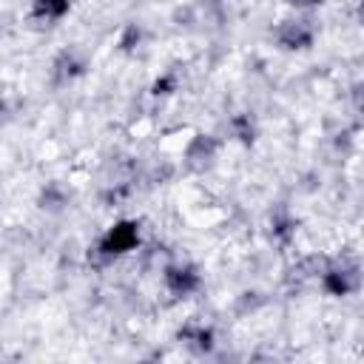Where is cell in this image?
Instances as JSON below:
<instances>
[{"label":"cell","mask_w":364,"mask_h":364,"mask_svg":"<svg viewBox=\"0 0 364 364\" xmlns=\"http://www.w3.org/2000/svg\"><path fill=\"white\" fill-rule=\"evenodd\" d=\"M136 245V225H117L105 239H102V250L105 253H125Z\"/></svg>","instance_id":"cell-1"},{"label":"cell","mask_w":364,"mask_h":364,"mask_svg":"<svg viewBox=\"0 0 364 364\" xmlns=\"http://www.w3.org/2000/svg\"><path fill=\"white\" fill-rule=\"evenodd\" d=\"M34 9H37V14L60 17V14L68 9V0H34Z\"/></svg>","instance_id":"cell-2"},{"label":"cell","mask_w":364,"mask_h":364,"mask_svg":"<svg viewBox=\"0 0 364 364\" xmlns=\"http://www.w3.org/2000/svg\"><path fill=\"white\" fill-rule=\"evenodd\" d=\"M168 282L173 284V290H188V287L196 284V279H193L188 270H171V273H168Z\"/></svg>","instance_id":"cell-3"}]
</instances>
